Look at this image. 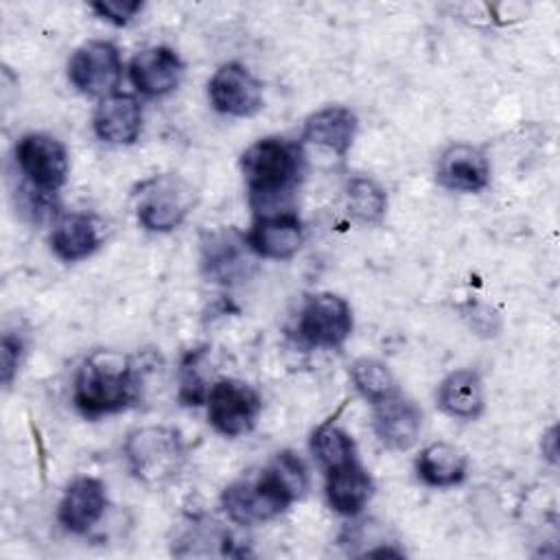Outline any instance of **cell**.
<instances>
[{
    "label": "cell",
    "mask_w": 560,
    "mask_h": 560,
    "mask_svg": "<svg viewBox=\"0 0 560 560\" xmlns=\"http://www.w3.org/2000/svg\"><path fill=\"white\" fill-rule=\"evenodd\" d=\"M94 133L109 144H131L142 129L140 103L129 94H112L94 112Z\"/></svg>",
    "instance_id": "cell-19"
},
{
    "label": "cell",
    "mask_w": 560,
    "mask_h": 560,
    "mask_svg": "<svg viewBox=\"0 0 560 560\" xmlns=\"http://www.w3.org/2000/svg\"><path fill=\"white\" fill-rule=\"evenodd\" d=\"M438 182L457 192H479L490 182V162L479 147L451 144L438 160Z\"/></svg>",
    "instance_id": "cell-14"
},
{
    "label": "cell",
    "mask_w": 560,
    "mask_h": 560,
    "mask_svg": "<svg viewBox=\"0 0 560 560\" xmlns=\"http://www.w3.org/2000/svg\"><path fill=\"white\" fill-rule=\"evenodd\" d=\"M245 236L236 232H214L203 243V267L206 273L217 282H236L247 276L249 260L245 256Z\"/></svg>",
    "instance_id": "cell-21"
},
{
    "label": "cell",
    "mask_w": 560,
    "mask_h": 560,
    "mask_svg": "<svg viewBox=\"0 0 560 560\" xmlns=\"http://www.w3.org/2000/svg\"><path fill=\"white\" fill-rule=\"evenodd\" d=\"M206 400L210 424L225 438L249 433L262 409L258 392L238 378H219Z\"/></svg>",
    "instance_id": "cell-7"
},
{
    "label": "cell",
    "mask_w": 560,
    "mask_h": 560,
    "mask_svg": "<svg viewBox=\"0 0 560 560\" xmlns=\"http://www.w3.org/2000/svg\"><path fill=\"white\" fill-rule=\"evenodd\" d=\"M90 7L103 20L116 26H122L136 18V13L142 9V2L140 0H101V2H92Z\"/></svg>",
    "instance_id": "cell-26"
},
{
    "label": "cell",
    "mask_w": 560,
    "mask_h": 560,
    "mask_svg": "<svg viewBox=\"0 0 560 560\" xmlns=\"http://www.w3.org/2000/svg\"><path fill=\"white\" fill-rule=\"evenodd\" d=\"M22 339L18 335L4 332L2 335V343H0V378L4 385H11L18 365H20V357H22Z\"/></svg>",
    "instance_id": "cell-27"
},
{
    "label": "cell",
    "mask_w": 560,
    "mask_h": 560,
    "mask_svg": "<svg viewBox=\"0 0 560 560\" xmlns=\"http://www.w3.org/2000/svg\"><path fill=\"white\" fill-rule=\"evenodd\" d=\"M184 74L179 55L166 46H151L133 55L129 61V79L133 88L147 96H164L173 92Z\"/></svg>",
    "instance_id": "cell-13"
},
{
    "label": "cell",
    "mask_w": 560,
    "mask_h": 560,
    "mask_svg": "<svg viewBox=\"0 0 560 560\" xmlns=\"http://www.w3.org/2000/svg\"><path fill=\"white\" fill-rule=\"evenodd\" d=\"M418 477L433 488H453L464 481L468 470L466 455L446 442L424 446L416 459Z\"/></svg>",
    "instance_id": "cell-22"
},
{
    "label": "cell",
    "mask_w": 560,
    "mask_h": 560,
    "mask_svg": "<svg viewBox=\"0 0 560 560\" xmlns=\"http://www.w3.org/2000/svg\"><path fill=\"white\" fill-rule=\"evenodd\" d=\"M195 206V188L179 175H155L136 195V214L149 232H171Z\"/></svg>",
    "instance_id": "cell-5"
},
{
    "label": "cell",
    "mask_w": 560,
    "mask_h": 560,
    "mask_svg": "<svg viewBox=\"0 0 560 560\" xmlns=\"http://www.w3.org/2000/svg\"><path fill=\"white\" fill-rule=\"evenodd\" d=\"M311 451L324 470L337 468L357 457L352 438L332 422H324L315 429L311 438Z\"/></svg>",
    "instance_id": "cell-25"
},
{
    "label": "cell",
    "mask_w": 560,
    "mask_h": 560,
    "mask_svg": "<svg viewBox=\"0 0 560 560\" xmlns=\"http://www.w3.org/2000/svg\"><path fill=\"white\" fill-rule=\"evenodd\" d=\"M122 74L120 52L109 42H85L68 61L70 83L90 96H112Z\"/></svg>",
    "instance_id": "cell-8"
},
{
    "label": "cell",
    "mask_w": 560,
    "mask_h": 560,
    "mask_svg": "<svg viewBox=\"0 0 560 560\" xmlns=\"http://www.w3.org/2000/svg\"><path fill=\"white\" fill-rule=\"evenodd\" d=\"M542 455L556 464V427L549 429V433L542 438Z\"/></svg>",
    "instance_id": "cell-28"
},
{
    "label": "cell",
    "mask_w": 560,
    "mask_h": 560,
    "mask_svg": "<svg viewBox=\"0 0 560 560\" xmlns=\"http://www.w3.org/2000/svg\"><path fill=\"white\" fill-rule=\"evenodd\" d=\"M125 457L131 475L151 488L171 483L186 464V446L171 427H140L125 440Z\"/></svg>",
    "instance_id": "cell-4"
},
{
    "label": "cell",
    "mask_w": 560,
    "mask_h": 560,
    "mask_svg": "<svg viewBox=\"0 0 560 560\" xmlns=\"http://www.w3.org/2000/svg\"><path fill=\"white\" fill-rule=\"evenodd\" d=\"M350 378L357 392L372 405L398 394L396 378L389 368L372 357H361L350 365Z\"/></svg>",
    "instance_id": "cell-24"
},
{
    "label": "cell",
    "mask_w": 560,
    "mask_h": 560,
    "mask_svg": "<svg viewBox=\"0 0 560 560\" xmlns=\"http://www.w3.org/2000/svg\"><path fill=\"white\" fill-rule=\"evenodd\" d=\"M241 171L254 206L267 208L289 195L302 175V149L284 138H260L241 155Z\"/></svg>",
    "instance_id": "cell-3"
},
{
    "label": "cell",
    "mask_w": 560,
    "mask_h": 560,
    "mask_svg": "<svg viewBox=\"0 0 560 560\" xmlns=\"http://www.w3.org/2000/svg\"><path fill=\"white\" fill-rule=\"evenodd\" d=\"M357 127H359V122H357L354 112H350L348 107H341V105H328V107L317 109L315 114H311L304 120L302 140L311 142L315 147L328 149L335 155L343 158L352 147Z\"/></svg>",
    "instance_id": "cell-16"
},
{
    "label": "cell",
    "mask_w": 560,
    "mask_h": 560,
    "mask_svg": "<svg viewBox=\"0 0 560 560\" xmlns=\"http://www.w3.org/2000/svg\"><path fill=\"white\" fill-rule=\"evenodd\" d=\"M105 508V486L94 477H79L66 488L57 508V518L68 532L85 534L103 518Z\"/></svg>",
    "instance_id": "cell-15"
},
{
    "label": "cell",
    "mask_w": 560,
    "mask_h": 560,
    "mask_svg": "<svg viewBox=\"0 0 560 560\" xmlns=\"http://www.w3.org/2000/svg\"><path fill=\"white\" fill-rule=\"evenodd\" d=\"M103 243V225L94 214L70 212L63 214L50 234L52 252L66 260L77 262L94 254Z\"/></svg>",
    "instance_id": "cell-17"
},
{
    "label": "cell",
    "mask_w": 560,
    "mask_h": 560,
    "mask_svg": "<svg viewBox=\"0 0 560 560\" xmlns=\"http://www.w3.org/2000/svg\"><path fill=\"white\" fill-rule=\"evenodd\" d=\"M440 409L459 420H475L483 411V383L475 370H455L438 387Z\"/></svg>",
    "instance_id": "cell-20"
},
{
    "label": "cell",
    "mask_w": 560,
    "mask_h": 560,
    "mask_svg": "<svg viewBox=\"0 0 560 560\" xmlns=\"http://www.w3.org/2000/svg\"><path fill=\"white\" fill-rule=\"evenodd\" d=\"M210 103L219 114L245 118L262 107L260 81L241 63H223L208 83Z\"/></svg>",
    "instance_id": "cell-10"
},
{
    "label": "cell",
    "mask_w": 560,
    "mask_h": 560,
    "mask_svg": "<svg viewBox=\"0 0 560 560\" xmlns=\"http://www.w3.org/2000/svg\"><path fill=\"white\" fill-rule=\"evenodd\" d=\"M372 490V477L357 457L326 470V499L343 516H357L368 505Z\"/></svg>",
    "instance_id": "cell-18"
},
{
    "label": "cell",
    "mask_w": 560,
    "mask_h": 560,
    "mask_svg": "<svg viewBox=\"0 0 560 560\" xmlns=\"http://www.w3.org/2000/svg\"><path fill=\"white\" fill-rule=\"evenodd\" d=\"M15 162L28 186L42 195H55L68 177V151L50 133L33 131L15 144Z\"/></svg>",
    "instance_id": "cell-6"
},
{
    "label": "cell",
    "mask_w": 560,
    "mask_h": 560,
    "mask_svg": "<svg viewBox=\"0 0 560 560\" xmlns=\"http://www.w3.org/2000/svg\"><path fill=\"white\" fill-rule=\"evenodd\" d=\"M308 488L304 462L293 451H280L252 477L230 483L221 494L225 514L238 525H256L276 518Z\"/></svg>",
    "instance_id": "cell-1"
},
{
    "label": "cell",
    "mask_w": 560,
    "mask_h": 560,
    "mask_svg": "<svg viewBox=\"0 0 560 560\" xmlns=\"http://www.w3.org/2000/svg\"><path fill=\"white\" fill-rule=\"evenodd\" d=\"M298 330L308 346L339 348L352 332V308L335 293L311 295L300 311Z\"/></svg>",
    "instance_id": "cell-9"
},
{
    "label": "cell",
    "mask_w": 560,
    "mask_h": 560,
    "mask_svg": "<svg viewBox=\"0 0 560 560\" xmlns=\"http://www.w3.org/2000/svg\"><path fill=\"white\" fill-rule=\"evenodd\" d=\"M138 378L131 361L112 350L90 354L74 376V405L85 418H101L122 411L133 402Z\"/></svg>",
    "instance_id": "cell-2"
},
{
    "label": "cell",
    "mask_w": 560,
    "mask_h": 560,
    "mask_svg": "<svg viewBox=\"0 0 560 560\" xmlns=\"http://www.w3.org/2000/svg\"><path fill=\"white\" fill-rule=\"evenodd\" d=\"M346 203L348 212L365 225L378 223L387 208V195L378 182L372 177H352L346 186Z\"/></svg>",
    "instance_id": "cell-23"
},
{
    "label": "cell",
    "mask_w": 560,
    "mask_h": 560,
    "mask_svg": "<svg viewBox=\"0 0 560 560\" xmlns=\"http://www.w3.org/2000/svg\"><path fill=\"white\" fill-rule=\"evenodd\" d=\"M372 427L378 442L392 451H407L416 444L422 429V411L405 396L394 394L374 405Z\"/></svg>",
    "instance_id": "cell-11"
},
{
    "label": "cell",
    "mask_w": 560,
    "mask_h": 560,
    "mask_svg": "<svg viewBox=\"0 0 560 560\" xmlns=\"http://www.w3.org/2000/svg\"><path fill=\"white\" fill-rule=\"evenodd\" d=\"M245 241L247 247L260 258L287 260L300 252L304 241V228L300 219L291 212L262 214L254 221Z\"/></svg>",
    "instance_id": "cell-12"
}]
</instances>
